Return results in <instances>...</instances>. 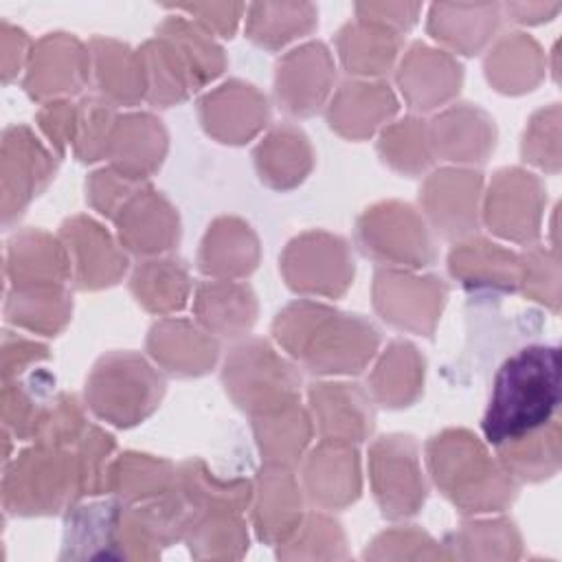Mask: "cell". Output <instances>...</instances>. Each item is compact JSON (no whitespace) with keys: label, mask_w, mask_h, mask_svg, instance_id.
<instances>
[{"label":"cell","mask_w":562,"mask_h":562,"mask_svg":"<svg viewBox=\"0 0 562 562\" xmlns=\"http://www.w3.org/2000/svg\"><path fill=\"white\" fill-rule=\"evenodd\" d=\"M560 406V349L527 345L514 351L494 373L483 413V437L492 446L522 439L549 426Z\"/></svg>","instance_id":"6da1fadb"},{"label":"cell","mask_w":562,"mask_h":562,"mask_svg":"<svg viewBox=\"0 0 562 562\" xmlns=\"http://www.w3.org/2000/svg\"><path fill=\"white\" fill-rule=\"evenodd\" d=\"M277 340L310 371L358 373L378 347V329L364 318L314 303H294L274 323Z\"/></svg>","instance_id":"7a4b0ae2"},{"label":"cell","mask_w":562,"mask_h":562,"mask_svg":"<svg viewBox=\"0 0 562 562\" xmlns=\"http://www.w3.org/2000/svg\"><path fill=\"white\" fill-rule=\"evenodd\" d=\"M162 391L160 375L136 353L101 358L86 384L90 408L116 426H134L145 419L158 406Z\"/></svg>","instance_id":"3957f363"},{"label":"cell","mask_w":562,"mask_h":562,"mask_svg":"<svg viewBox=\"0 0 562 562\" xmlns=\"http://www.w3.org/2000/svg\"><path fill=\"white\" fill-rule=\"evenodd\" d=\"M224 382L235 402L250 413L266 415L296 404V378L261 340L233 349L224 367Z\"/></svg>","instance_id":"277c9868"},{"label":"cell","mask_w":562,"mask_h":562,"mask_svg":"<svg viewBox=\"0 0 562 562\" xmlns=\"http://www.w3.org/2000/svg\"><path fill=\"white\" fill-rule=\"evenodd\" d=\"M70 457L50 443L22 452L7 470L4 503L15 512H57L68 485L83 483L81 465L75 468Z\"/></svg>","instance_id":"5b68a950"},{"label":"cell","mask_w":562,"mask_h":562,"mask_svg":"<svg viewBox=\"0 0 562 562\" xmlns=\"http://www.w3.org/2000/svg\"><path fill=\"white\" fill-rule=\"evenodd\" d=\"M428 461L435 483L463 507L483 501L481 490L501 481V472L487 459L485 448L465 430H448L428 443Z\"/></svg>","instance_id":"8992f818"},{"label":"cell","mask_w":562,"mask_h":562,"mask_svg":"<svg viewBox=\"0 0 562 562\" xmlns=\"http://www.w3.org/2000/svg\"><path fill=\"white\" fill-rule=\"evenodd\" d=\"M364 255L402 266H428L435 259L424 222L411 206L389 202L367 211L358 224Z\"/></svg>","instance_id":"52a82bcc"},{"label":"cell","mask_w":562,"mask_h":562,"mask_svg":"<svg viewBox=\"0 0 562 562\" xmlns=\"http://www.w3.org/2000/svg\"><path fill=\"white\" fill-rule=\"evenodd\" d=\"M371 474L384 514L415 512L424 501L417 448L411 437H382L371 448Z\"/></svg>","instance_id":"ba28073f"},{"label":"cell","mask_w":562,"mask_h":562,"mask_svg":"<svg viewBox=\"0 0 562 562\" xmlns=\"http://www.w3.org/2000/svg\"><path fill=\"white\" fill-rule=\"evenodd\" d=\"M90 53L68 33H48L31 46L24 88L33 99L77 92L88 77Z\"/></svg>","instance_id":"9c48e42d"},{"label":"cell","mask_w":562,"mask_h":562,"mask_svg":"<svg viewBox=\"0 0 562 562\" xmlns=\"http://www.w3.org/2000/svg\"><path fill=\"white\" fill-rule=\"evenodd\" d=\"M55 173L48 151L26 127H9L2 143L4 220L18 215Z\"/></svg>","instance_id":"30bf717a"},{"label":"cell","mask_w":562,"mask_h":562,"mask_svg":"<svg viewBox=\"0 0 562 562\" xmlns=\"http://www.w3.org/2000/svg\"><path fill=\"white\" fill-rule=\"evenodd\" d=\"M334 75L325 44L310 42L288 53L277 68V97L290 114H312L325 99Z\"/></svg>","instance_id":"8fae6325"},{"label":"cell","mask_w":562,"mask_h":562,"mask_svg":"<svg viewBox=\"0 0 562 562\" xmlns=\"http://www.w3.org/2000/svg\"><path fill=\"white\" fill-rule=\"evenodd\" d=\"M397 79L413 108L426 110L459 90L461 66L448 53L417 42L408 48Z\"/></svg>","instance_id":"7c38bea8"},{"label":"cell","mask_w":562,"mask_h":562,"mask_svg":"<svg viewBox=\"0 0 562 562\" xmlns=\"http://www.w3.org/2000/svg\"><path fill=\"white\" fill-rule=\"evenodd\" d=\"M498 4H432L428 13V33L461 50L463 55L476 53L498 29Z\"/></svg>","instance_id":"4fadbf2b"},{"label":"cell","mask_w":562,"mask_h":562,"mask_svg":"<svg viewBox=\"0 0 562 562\" xmlns=\"http://www.w3.org/2000/svg\"><path fill=\"white\" fill-rule=\"evenodd\" d=\"M64 237L75 250L77 281L81 288L114 283V279L125 270V259L116 255L110 237L92 220L75 217L72 222H66Z\"/></svg>","instance_id":"5bb4252c"},{"label":"cell","mask_w":562,"mask_h":562,"mask_svg":"<svg viewBox=\"0 0 562 562\" xmlns=\"http://www.w3.org/2000/svg\"><path fill=\"white\" fill-rule=\"evenodd\" d=\"M90 57L94 59V75L99 90L114 101L134 103L147 90L145 64L138 53L125 44L108 37L90 40Z\"/></svg>","instance_id":"9a60e30c"},{"label":"cell","mask_w":562,"mask_h":562,"mask_svg":"<svg viewBox=\"0 0 562 562\" xmlns=\"http://www.w3.org/2000/svg\"><path fill=\"white\" fill-rule=\"evenodd\" d=\"M316 422L331 441L360 439L371 430V411L358 389L347 384H318L312 389Z\"/></svg>","instance_id":"2e32d148"},{"label":"cell","mask_w":562,"mask_h":562,"mask_svg":"<svg viewBox=\"0 0 562 562\" xmlns=\"http://www.w3.org/2000/svg\"><path fill=\"white\" fill-rule=\"evenodd\" d=\"M7 272L15 285H53L68 274V259L53 237L29 231L11 241Z\"/></svg>","instance_id":"e0dca14e"},{"label":"cell","mask_w":562,"mask_h":562,"mask_svg":"<svg viewBox=\"0 0 562 562\" xmlns=\"http://www.w3.org/2000/svg\"><path fill=\"white\" fill-rule=\"evenodd\" d=\"M246 11V35L266 48H279L318 24V11L310 2H259Z\"/></svg>","instance_id":"ac0fdd59"},{"label":"cell","mask_w":562,"mask_h":562,"mask_svg":"<svg viewBox=\"0 0 562 562\" xmlns=\"http://www.w3.org/2000/svg\"><path fill=\"white\" fill-rule=\"evenodd\" d=\"M338 50L349 72L380 75L400 50V33L367 20L349 22L338 33Z\"/></svg>","instance_id":"d6986e66"},{"label":"cell","mask_w":562,"mask_h":562,"mask_svg":"<svg viewBox=\"0 0 562 562\" xmlns=\"http://www.w3.org/2000/svg\"><path fill=\"white\" fill-rule=\"evenodd\" d=\"M158 35L165 37L176 48V53L180 55L182 64L187 66L193 79L195 90L222 72L224 68L222 48L215 44V40L204 26H200L193 20H187V15L173 11V15H169L160 24Z\"/></svg>","instance_id":"ffe728a7"},{"label":"cell","mask_w":562,"mask_h":562,"mask_svg":"<svg viewBox=\"0 0 562 562\" xmlns=\"http://www.w3.org/2000/svg\"><path fill=\"white\" fill-rule=\"evenodd\" d=\"M358 454L342 443L321 446L312 452L305 468V481L312 498L321 503H345L358 496V470H347L358 465Z\"/></svg>","instance_id":"44dd1931"},{"label":"cell","mask_w":562,"mask_h":562,"mask_svg":"<svg viewBox=\"0 0 562 562\" xmlns=\"http://www.w3.org/2000/svg\"><path fill=\"white\" fill-rule=\"evenodd\" d=\"M338 99L353 103V108L331 103L329 110L331 127L347 136H362L395 112V99L382 83H345Z\"/></svg>","instance_id":"7402d4cb"},{"label":"cell","mask_w":562,"mask_h":562,"mask_svg":"<svg viewBox=\"0 0 562 562\" xmlns=\"http://www.w3.org/2000/svg\"><path fill=\"white\" fill-rule=\"evenodd\" d=\"M305 140L307 138L294 127L274 130L257 149L261 178L279 189L301 182L310 171V147Z\"/></svg>","instance_id":"603a6c76"},{"label":"cell","mask_w":562,"mask_h":562,"mask_svg":"<svg viewBox=\"0 0 562 562\" xmlns=\"http://www.w3.org/2000/svg\"><path fill=\"white\" fill-rule=\"evenodd\" d=\"M70 303L59 283L53 285H15L7 301V316L11 323L55 334L68 318Z\"/></svg>","instance_id":"cb8c5ba5"},{"label":"cell","mask_w":562,"mask_h":562,"mask_svg":"<svg viewBox=\"0 0 562 562\" xmlns=\"http://www.w3.org/2000/svg\"><path fill=\"white\" fill-rule=\"evenodd\" d=\"M200 321L222 336H237L255 321V301L244 285L206 283L198 292Z\"/></svg>","instance_id":"d4e9b609"},{"label":"cell","mask_w":562,"mask_h":562,"mask_svg":"<svg viewBox=\"0 0 562 562\" xmlns=\"http://www.w3.org/2000/svg\"><path fill=\"white\" fill-rule=\"evenodd\" d=\"M424 375V362L415 353V347L406 342H393L386 356L373 373L371 389L380 402L386 406H404L419 391V380Z\"/></svg>","instance_id":"484cf974"},{"label":"cell","mask_w":562,"mask_h":562,"mask_svg":"<svg viewBox=\"0 0 562 562\" xmlns=\"http://www.w3.org/2000/svg\"><path fill=\"white\" fill-rule=\"evenodd\" d=\"M479 173L465 171L457 195H448L443 184L439 182L437 173L428 180L424 189V204L428 209L430 220L435 222L437 231L443 235H463L474 226V198L479 191Z\"/></svg>","instance_id":"4316f807"},{"label":"cell","mask_w":562,"mask_h":562,"mask_svg":"<svg viewBox=\"0 0 562 562\" xmlns=\"http://www.w3.org/2000/svg\"><path fill=\"white\" fill-rule=\"evenodd\" d=\"M132 288L145 307L167 312L184 305L189 283L187 272L178 261H149L136 270Z\"/></svg>","instance_id":"83f0119b"},{"label":"cell","mask_w":562,"mask_h":562,"mask_svg":"<svg viewBox=\"0 0 562 562\" xmlns=\"http://www.w3.org/2000/svg\"><path fill=\"white\" fill-rule=\"evenodd\" d=\"M400 132L406 143H402L393 130H386L380 143L384 160H389L400 171H419L430 162V147L424 127L415 119L400 121Z\"/></svg>","instance_id":"f1b7e54d"},{"label":"cell","mask_w":562,"mask_h":562,"mask_svg":"<svg viewBox=\"0 0 562 562\" xmlns=\"http://www.w3.org/2000/svg\"><path fill=\"white\" fill-rule=\"evenodd\" d=\"M171 11L178 13H187V18H195L200 26H204L206 31H217L224 37H231L237 29V22L241 18V13L246 11L244 4H176V7H167Z\"/></svg>","instance_id":"f546056e"},{"label":"cell","mask_w":562,"mask_h":562,"mask_svg":"<svg viewBox=\"0 0 562 562\" xmlns=\"http://www.w3.org/2000/svg\"><path fill=\"white\" fill-rule=\"evenodd\" d=\"M422 11V4H395V2H386V4H356V13L358 20H367L373 24H380L384 29H391L395 33L406 31L415 24L417 15Z\"/></svg>","instance_id":"4dcf8cb0"},{"label":"cell","mask_w":562,"mask_h":562,"mask_svg":"<svg viewBox=\"0 0 562 562\" xmlns=\"http://www.w3.org/2000/svg\"><path fill=\"white\" fill-rule=\"evenodd\" d=\"M0 29H2L0 40H2V66H4L2 75H4V81H9L18 72L20 64L31 55V50H29V37L22 29L13 26L7 20L0 22Z\"/></svg>","instance_id":"1f68e13d"},{"label":"cell","mask_w":562,"mask_h":562,"mask_svg":"<svg viewBox=\"0 0 562 562\" xmlns=\"http://www.w3.org/2000/svg\"><path fill=\"white\" fill-rule=\"evenodd\" d=\"M509 15H512V20H516V22H542V18L547 15V13H555L558 9H560V4H551V7H547V4H505L503 7ZM547 20V18H544Z\"/></svg>","instance_id":"d6a6232c"}]
</instances>
